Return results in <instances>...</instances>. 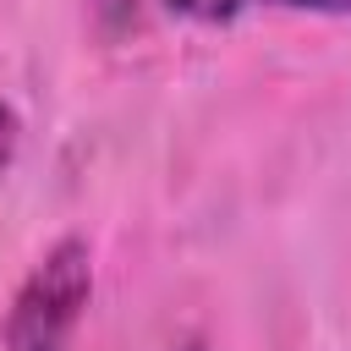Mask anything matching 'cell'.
<instances>
[{"label": "cell", "instance_id": "cell-1", "mask_svg": "<svg viewBox=\"0 0 351 351\" xmlns=\"http://www.w3.org/2000/svg\"><path fill=\"white\" fill-rule=\"evenodd\" d=\"M88 291H93L88 241H77V236L55 241L38 258V269L22 280V291L5 313V351H66L82 324Z\"/></svg>", "mask_w": 351, "mask_h": 351}, {"label": "cell", "instance_id": "cell-2", "mask_svg": "<svg viewBox=\"0 0 351 351\" xmlns=\"http://www.w3.org/2000/svg\"><path fill=\"white\" fill-rule=\"evenodd\" d=\"M170 11H181V16H192V22H230L247 0H165Z\"/></svg>", "mask_w": 351, "mask_h": 351}, {"label": "cell", "instance_id": "cell-3", "mask_svg": "<svg viewBox=\"0 0 351 351\" xmlns=\"http://www.w3.org/2000/svg\"><path fill=\"white\" fill-rule=\"evenodd\" d=\"M11 159H16V115L0 104V176L11 170Z\"/></svg>", "mask_w": 351, "mask_h": 351}, {"label": "cell", "instance_id": "cell-4", "mask_svg": "<svg viewBox=\"0 0 351 351\" xmlns=\"http://www.w3.org/2000/svg\"><path fill=\"white\" fill-rule=\"evenodd\" d=\"M274 5H291V11H351V0H274Z\"/></svg>", "mask_w": 351, "mask_h": 351}]
</instances>
